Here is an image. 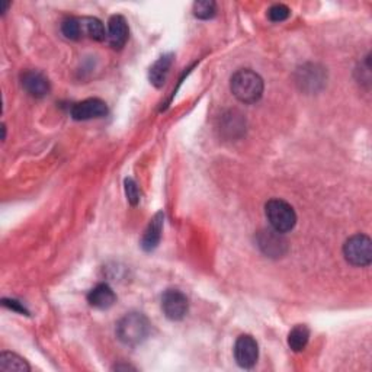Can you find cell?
<instances>
[{
	"instance_id": "cell-13",
	"label": "cell",
	"mask_w": 372,
	"mask_h": 372,
	"mask_svg": "<svg viewBox=\"0 0 372 372\" xmlns=\"http://www.w3.org/2000/svg\"><path fill=\"white\" fill-rule=\"evenodd\" d=\"M172 64H173V54H164L150 67L149 79L153 86L162 88L164 85L167 76H169Z\"/></svg>"
},
{
	"instance_id": "cell-9",
	"label": "cell",
	"mask_w": 372,
	"mask_h": 372,
	"mask_svg": "<svg viewBox=\"0 0 372 372\" xmlns=\"http://www.w3.org/2000/svg\"><path fill=\"white\" fill-rule=\"evenodd\" d=\"M21 85L34 98H44L50 93V82L37 70H28L21 75Z\"/></svg>"
},
{
	"instance_id": "cell-19",
	"label": "cell",
	"mask_w": 372,
	"mask_h": 372,
	"mask_svg": "<svg viewBox=\"0 0 372 372\" xmlns=\"http://www.w3.org/2000/svg\"><path fill=\"white\" fill-rule=\"evenodd\" d=\"M291 15V10L288 9L285 5H273L268 10V18L272 22H284Z\"/></svg>"
},
{
	"instance_id": "cell-17",
	"label": "cell",
	"mask_w": 372,
	"mask_h": 372,
	"mask_svg": "<svg viewBox=\"0 0 372 372\" xmlns=\"http://www.w3.org/2000/svg\"><path fill=\"white\" fill-rule=\"evenodd\" d=\"M62 32L66 38L77 41L83 37L82 29V18H67L62 23Z\"/></svg>"
},
{
	"instance_id": "cell-20",
	"label": "cell",
	"mask_w": 372,
	"mask_h": 372,
	"mask_svg": "<svg viewBox=\"0 0 372 372\" xmlns=\"http://www.w3.org/2000/svg\"><path fill=\"white\" fill-rule=\"evenodd\" d=\"M125 194H127V199L131 206H137V203L140 202L138 186L131 177L125 179Z\"/></svg>"
},
{
	"instance_id": "cell-6",
	"label": "cell",
	"mask_w": 372,
	"mask_h": 372,
	"mask_svg": "<svg viewBox=\"0 0 372 372\" xmlns=\"http://www.w3.org/2000/svg\"><path fill=\"white\" fill-rule=\"evenodd\" d=\"M259 358V346L255 338L250 334L238 336V339L234 343V359L238 367L245 369L253 368Z\"/></svg>"
},
{
	"instance_id": "cell-10",
	"label": "cell",
	"mask_w": 372,
	"mask_h": 372,
	"mask_svg": "<svg viewBox=\"0 0 372 372\" xmlns=\"http://www.w3.org/2000/svg\"><path fill=\"white\" fill-rule=\"evenodd\" d=\"M129 37L128 23L124 16L114 15L108 22V41L114 50H121Z\"/></svg>"
},
{
	"instance_id": "cell-1",
	"label": "cell",
	"mask_w": 372,
	"mask_h": 372,
	"mask_svg": "<svg viewBox=\"0 0 372 372\" xmlns=\"http://www.w3.org/2000/svg\"><path fill=\"white\" fill-rule=\"evenodd\" d=\"M230 89L237 101L242 103H255L262 98L265 85L256 71L242 69L232 76Z\"/></svg>"
},
{
	"instance_id": "cell-15",
	"label": "cell",
	"mask_w": 372,
	"mask_h": 372,
	"mask_svg": "<svg viewBox=\"0 0 372 372\" xmlns=\"http://www.w3.org/2000/svg\"><path fill=\"white\" fill-rule=\"evenodd\" d=\"M83 35H88L95 41H103L108 38V32L105 31L103 23L98 18H82Z\"/></svg>"
},
{
	"instance_id": "cell-4",
	"label": "cell",
	"mask_w": 372,
	"mask_h": 372,
	"mask_svg": "<svg viewBox=\"0 0 372 372\" xmlns=\"http://www.w3.org/2000/svg\"><path fill=\"white\" fill-rule=\"evenodd\" d=\"M343 256L352 266L364 268L372 262V242L367 234H355L343 245Z\"/></svg>"
},
{
	"instance_id": "cell-18",
	"label": "cell",
	"mask_w": 372,
	"mask_h": 372,
	"mask_svg": "<svg viewBox=\"0 0 372 372\" xmlns=\"http://www.w3.org/2000/svg\"><path fill=\"white\" fill-rule=\"evenodd\" d=\"M194 15L198 19H211L217 14V5L212 0H201L194 3Z\"/></svg>"
},
{
	"instance_id": "cell-7",
	"label": "cell",
	"mask_w": 372,
	"mask_h": 372,
	"mask_svg": "<svg viewBox=\"0 0 372 372\" xmlns=\"http://www.w3.org/2000/svg\"><path fill=\"white\" fill-rule=\"evenodd\" d=\"M258 246L266 256L275 259L284 256L288 250V242L282 236V233H278L273 229L259 232Z\"/></svg>"
},
{
	"instance_id": "cell-3",
	"label": "cell",
	"mask_w": 372,
	"mask_h": 372,
	"mask_svg": "<svg viewBox=\"0 0 372 372\" xmlns=\"http://www.w3.org/2000/svg\"><path fill=\"white\" fill-rule=\"evenodd\" d=\"M266 219L273 230L278 233L291 232L297 224L295 210L284 199H271L265 206Z\"/></svg>"
},
{
	"instance_id": "cell-12",
	"label": "cell",
	"mask_w": 372,
	"mask_h": 372,
	"mask_svg": "<svg viewBox=\"0 0 372 372\" xmlns=\"http://www.w3.org/2000/svg\"><path fill=\"white\" fill-rule=\"evenodd\" d=\"M88 301L95 308L106 310L111 308L116 303V295L110 285L99 284L88 294Z\"/></svg>"
},
{
	"instance_id": "cell-5",
	"label": "cell",
	"mask_w": 372,
	"mask_h": 372,
	"mask_svg": "<svg viewBox=\"0 0 372 372\" xmlns=\"http://www.w3.org/2000/svg\"><path fill=\"white\" fill-rule=\"evenodd\" d=\"M163 314L172 321H181L189 310L186 295L179 290H167L162 297Z\"/></svg>"
},
{
	"instance_id": "cell-16",
	"label": "cell",
	"mask_w": 372,
	"mask_h": 372,
	"mask_svg": "<svg viewBox=\"0 0 372 372\" xmlns=\"http://www.w3.org/2000/svg\"><path fill=\"white\" fill-rule=\"evenodd\" d=\"M310 339V330L304 325L295 326L290 334H288V345H290L294 352H301L306 349V346Z\"/></svg>"
},
{
	"instance_id": "cell-14",
	"label": "cell",
	"mask_w": 372,
	"mask_h": 372,
	"mask_svg": "<svg viewBox=\"0 0 372 372\" xmlns=\"http://www.w3.org/2000/svg\"><path fill=\"white\" fill-rule=\"evenodd\" d=\"M31 369V367L28 365V362L25 359L21 358L16 354L12 352H2L0 355V371L3 372H28Z\"/></svg>"
},
{
	"instance_id": "cell-2",
	"label": "cell",
	"mask_w": 372,
	"mask_h": 372,
	"mask_svg": "<svg viewBox=\"0 0 372 372\" xmlns=\"http://www.w3.org/2000/svg\"><path fill=\"white\" fill-rule=\"evenodd\" d=\"M151 325L142 313H128L116 325V338L127 346H137L149 338Z\"/></svg>"
},
{
	"instance_id": "cell-8",
	"label": "cell",
	"mask_w": 372,
	"mask_h": 372,
	"mask_svg": "<svg viewBox=\"0 0 372 372\" xmlns=\"http://www.w3.org/2000/svg\"><path fill=\"white\" fill-rule=\"evenodd\" d=\"M108 115V106L102 99L90 98L73 105L71 108V116L76 121H89V119L103 118Z\"/></svg>"
},
{
	"instance_id": "cell-11",
	"label": "cell",
	"mask_w": 372,
	"mask_h": 372,
	"mask_svg": "<svg viewBox=\"0 0 372 372\" xmlns=\"http://www.w3.org/2000/svg\"><path fill=\"white\" fill-rule=\"evenodd\" d=\"M163 220H164L163 212H158L151 219L146 232H144L141 238V247L146 251H151L159 246L163 230Z\"/></svg>"
}]
</instances>
